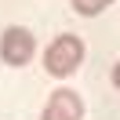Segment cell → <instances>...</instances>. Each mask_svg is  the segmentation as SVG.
Wrapping results in <instances>:
<instances>
[{
    "instance_id": "6da1fadb",
    "label": "cell",
    "mask_w": 120,
    "mask_h": 120,
    "mask_svg": "<svg viewBox=\"0 0 120 120\" xmlns=\"http://www.w3.org/2000/svg\"><path fill=\"white\" fill-rule=\"evenodd\" d=\"M80 62H84V40L73 37V33L55 37L51 47H47V55H44V66H47L51 76H69V73H76Z\"/></svg>"
},
{
    "instance_id": "7a4b0ae2",
    "label": "cell",
    "mask_w": 120,
    "mask_h": 120,
    "mask_svg": "<svg viewBox=\"0 0 120 120\" xmlns=\"http://www.w3.org/2000/svg\"><path fill=\"white\" fill-rule=\"evenodd\" d=\"M33 51H37V37L26 26H8L4 29V37H0V58L8 62V66L33 62Z\"/></svg>"
},
{
    "instance_id": "3957f363",
    "label": "cell",
    "mask_w": 120,
    "mask_h": 120,
    "mask_svg": "<svg viewBox=\"0 0 120 120\" xmlns=\"http://www.w3.org/2000/svg\"><path fill=\"white\" fill-rule=\"evenodd\" d=\"M84 116V102L76 91H55L51 98H47L44 113H40V120H80Z\"/></svg>"
},
{
    "instance_id": "277c9868",
    "label": "cell",
    "mask_w": 120,
    "mask_h": 120,
    "mask_svg": "<svg viewBox=\"0 0 120 120\" xmlns=\"http://www.w3.org/2000/svg\"><path fill=\"white\" fill-rule=\"evenodd\" d=\"M109 4H113V0H73L76 15H102Z\"/></svg>"
},
{
    "instance_id": "5b68a950",
    "label": "cell",
    "mask_w": 120,
    "mask_h": 120,
    "mask_svg": "<svg viewBox=\"0 0 120 120\" xmlns=\"http://www.w3.org/2000/svg\"><path fill=\"white\" fill-rule=\"evenodd\" d=\"M113 87L120 91V62H116V66H113Z\"/></svg>"
}]
</instances>
